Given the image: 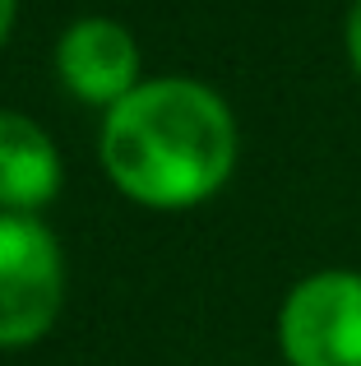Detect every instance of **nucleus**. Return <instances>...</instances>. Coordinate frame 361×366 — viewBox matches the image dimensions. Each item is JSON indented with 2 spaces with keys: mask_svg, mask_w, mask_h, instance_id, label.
I'll list each match as a JSON object with an SVG mask.
<instances>
[{
  "mask_svg": "<svg viewBox=\"0 0 361 366\" xmlns=\"http://www.w3.org/2000/svg\"><path fill=\"white\" fill-rule=\"evenodd\" d=\"M65 302V255L37 214H0V348L46 339Z\"/></svg>",
  "mask_w": 361,
  "mask_h": 366,
  "instance_id": "f03ea898",
  "label": "nucleus"
},
{
  "mask_svg": "<svg viewBox=\"0 0 361 366\" xmlns=\"http://www.w3.org/2000/svg\"><path fill=\"white\" fill-rule=\"evenodd\" d=\"M14 14H19V0H0V46H5L9 28H14Z\"/></svg>",
  "mask_w": 361,
  "mask_h": 366,
  "instance_id": "0eeeda50",
  "label": "nucleus"
},
{
  "mask_svg": "<svg viewBox=\"0 0 361 366\" xmlns=\"http://www.w3.org/2000/svg\"><path fill=\"white\" fill-rule=\"evenodd\" d=\"M236 117L208 84L185 74L139 79L107 107L98 153L111 186L144 209H195L236 167Z\"/></svg>",
  "mask_w": 361,
  "mask_h": 366,
  "instance_id": "f257e3e1",
  "label": "nucleus"
},
{
  "mask_svg": "<svg viewBox=\"0 0 361 366\" xmlns=\"http://www.w3.org/2000/svg\"><path fill=\"white\" fill-rule=\"evenodd\" d=\"M56 74L79 102L116 107L139 84V46L116 19H79L56 42Z\"/></svg>",
  "mask_w": 361,
  "mask_h": 366,
  "instance_id": "20e7f679",
  "label": "nucleus"
},
{
  "mask_svg": "<svg viewBox=\"0 0 361 366\" xmlns=\"http://www.w3.org/2000/svg\"><path fill=\"white\" fill-rule=\"evenodd\" d=\"M278 348L288 366H361V274H306L278 311Z\"/></svg>",
  "mask_w": 361,
  "mask_h": 366,
  "instance_id": "7ed1b4c3",
  "label": "nucleus"
},
{
  "mask_svg": "<svg viewBox=\"0 0 361 366\" xmlns=\"http://www.w3.org/2000/svg\"><path fill=\"white\" fill-rule=\"evenodd\" d=\"M61 149L33 117L0 112V214H37L61 195Z\"/></svg>",
  "mask_w": 361,
  "mask_h": 366,
  "instance_id": "39448f33",
  "label": "nucleus"
},
{
  "mask_svg": "<svg viewBox=\"0 0 361 366\" xmlns=\"http://www.w3.org/2000/svg\"><path fill=\"white\" fill-rule=\"evenodd\" d=\"M343 46H347V61H352V74L361 79V0H352V9H347V24H343Z\"/></svg>",
  "mask_w": 361,
  "mask_h": 366,
  "instance_id": "423d86ee",
  "label": "nucleus"
}]
</instances>
